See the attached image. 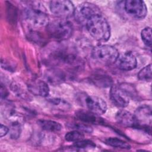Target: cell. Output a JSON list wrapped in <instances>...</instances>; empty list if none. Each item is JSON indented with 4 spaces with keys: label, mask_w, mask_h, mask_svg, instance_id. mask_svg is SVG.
<instances>
[{
    "label": "cell",
    "mask_w": 152,
    "mask_h": 152,
    "mask_svg": "<svg viewBox=\"0 0 152 152\" xmlns=\"http://www.w3.org/2000/svg\"><path fill=\"white\" fill-rule=\"evenodd\" d=\"M24 17L27 23L33 28L46 27L49 19L46 9L39 2H31L24 10Z\"/></svg>",
    "instance_id": "cell-1"
},
{
    "label": "cell",
    "mask_w": 152,
    "mask_h": 152,
    "mask_svg": "<svg viewBox=\"0 0 152 152\" xmlns=\"http://www.w3.org/2000/svg\"><path fill=\"white\" fill-rule=\"evenodd\" d=\"M90 34L96 40L106 42L110 36V27L106 19L102 15H96L85 25Z\"/></svg>",
    "instance_id": "cell-2"
},
{
    "label": "cell",
    "mask_w": 152,
    "mask_h": 152,
    "mask_svg": "<svg viewBox=\"0 0 152 152\" xmlns=\"http://www.w3.org/2000/svg\"><path fill=\"white\" fill-rule=\"evenodd\" d=\"M46 28L49 35L58 40H67L73 33L72 23L66 19L59 18L49 22Z\"/></svg>",
    "instance_id": "cell-3"
},
{
    "label": "cell",
    "mask_w": 152,
    "mask_h": 152,
    "mask_svg": "<svg viewBox=\"0 0 152 152\" xmlns=\"http://www.w3.org/2000/svg\"><path fill=\"white\" fill-rule=\"evenodd\" d=\"M133 87L127 84H113L110 87V97L113 103L120 107H126L133 97Z\"/></svg>",
    "instance_id": "cell-4"
},
{
    "label": "cell",
    "mask_w": 152,
    "mask_h": 152,
    "mask_svg": "<svg viewBox=\"0 0 152 152\" xmlns=\"http://www.w3.org/2000/svg\"><path fill=\"white\" fill-rule=\"evenodd\" d=\"M119 54L118 50L109 45H100L95 46L91 52L93 58L104 65H110L116 62Z\"/></svg>",
    "instance_id": "cell-5"
},
{
    "label": "cell",
    "mask_w": 152,
    "mask_h": 152,
    "mask_svg": "<svg viewBox=\"0 0 152 152\" xmlns=\"http://www.w3.org/2000/svg\"><path fill=\"white\" fill-rule=\"evenodd\" d=\"M99 14H102L100 8L96 5L84 2L75 8L73 15L77 22L85 26L89 20Z\"/></svg>",
    "instance_id": "cell-6"
},
{
    "label": "cell",
    "mask_w": 152,
    "mask_h": 152,
    "mask_svg": "<svg viewBox=\"0 0 152 152\" xmlns=\"http://www.w3.org/2000/svg\"><path fill=\"white\" fill-rule=\"evenodd\" d=\"M51 12L59 18L66 19L74 15L75 7L72 2L68 0H56L50 2Z\"/></svg>",
    "instance_id": "cell-7"
},
{
    "label": "cell",
    "mask_w": 152,
    "mask_h": 152,
    "mask_svg": "<svg viewBox=\"0 0 152 152\" xmlns=\"http://www.w3.org/2000/svg\"><path fill=\"white\" fill-rule=\"evenodd\" d=\"M124 8L125 12L135 19H143L147 14V8L144 1L141 0H126Z\"/></svg>",
    "instance_id": "cell-8"
},
{
    "label": "cell",
    "mask_w": 152,
    "mask_h": 152,
    "mask_svg": "<svg viewBox=\"0 0 152 152\" xmlns=\"http://www.w3.org/2000/svg\"><path fill=\"white\" fill-rule=\"evenodd\" d=\"M137 124V128H142L147 131L150 130L151 124V108L148 105L138 107L134 114Z\"/></svg>",
    "instance_id": "cell-9"
},
{
    "label": "cell",
    "mask_w": 152,
    "mask_h": 152,
    "mask_svg": "<svg viewBox=\"0 0 152 152\" xmlns=\"http://www.w3.org/2000/svg\"><path fill=\"white\" fill-rule=\"evenodd\" d=\"M84 100L88 110L96 115L99 116L103 115L107 110L106 102L101 97L95 96H87L84 97Z\"/></svg>",
    "instance_id": "cell-10"
},
{
    "label": "cell",
    "mask_w": 152,
    "mask_h": 152,
    "mask_svg": "<svg viewBox=\"0 0 152 152\" xmlns=\"http://www.w3.org/2000/svg\"><path fill=\"white\" fill-rule=\"evenodd\" d=\"M116 64L121 70L131 71L136 68L137 61L135 56L131 52H126L119 55Z\"/></svg>",
    "instance_id": "cell-11"
},
{
    "label": "cell",
    "mask_w": 152,
    "mask_h": 152,
    "mask_svg": "<svg viewBox=\"0 0 152 152\" xmlns=\"http://www.w3.org/2000/svg\"><path fill=\"white\" fill-rule=\"evenodd\" d=\"M44 77L47 83L56 86L62 83L65 80L66 75L62 70L59 68H52L45 72Z\"/></svg>",
    "instance_id": "cell-12"
},
{
    "label": "cell",
    "mask_w": 152,
    "mask_h": 152,
    "mask_svg": "<svg viewBox=\"0 0 152 152\" xmlns=\"http://www.w3.org/2000/svg\"><path fill=\"white\" fill-rule=\"evenodd\" d=\"M28 90L36 96L46 97L49 94L50 90L46 82L37 80H34L28 84Z\"/></svg>",
    "instance_id": "cell-13"
},
{
    "label": "cell",
    "mask_w": 152,
    "mask_h": 152,
    "mask_svg": "<svg viewBox=\"0 0 152 152\" xmlns=\"http://www.w3.org/2000/svg\"><path fill=\"white\" fill-rule=\"evenodd\" d=\"M115 119L118 124L125 126L131 128H137V124L134 114L125 110H121L115 115Z\"/></svg>",
    "instance_id": "cell-14"
},
{
    "label": "cell",
    "mask_w": 152,
    "mask_h": 152,
    "mask_svg": "<svg viewBox=\"0 0 152 152\" xmlns=\"http://www.w3.org/2000/svg\"><path fill=\"white\" fill-rule=\"evenodd\" d=\"M75 115L79 121L86 124H98L102 122V119L100 118L99 115L90 110H79L75 112Z\"/></svg>",
    "instance_id": "cell-15"
},
{
    "label": "cell",
    "mask_w": 152,
    "mask_h": 152,
    "mask_svg": "<svg viewBox=\"0 0 152 152\" xmlns=\"http://www.w3.org/2000/svg\"><path fill=\"white\" fill-rule=\"evenodd\" d=\"M91 80L95 85L100 87H108L113 85L110 77L101 72L94 73L92 75Z\"/></svg>",
    "instance_id": "cell-16"
},
{
    "label": "cell",
    "mask_w": 152,
    "mask_h": 152,
    "mask_svg": "<svg viewBox=\"0 0 152 152\" xmlns=\"http://www.w3.org/2000/svg\"><path fill=\"white\" fill-rule=\"evenodd\" d=\"M37 124L42 129L51 132H58L62 129V125L59 122L51 120L40 119Z\"/></svg>",
    "instance_id": "cell-17"
},
{
    "label": "cell",
    "mask_w": 152,
    "mask_h": 152,
    "mask_svg": "<svg viewBox=\"0 0 152 152\" xmlns=\"http://www.w3.org/2000/svg\"><path fill=\"white\" fill-rule=\"evenodd\" d=\"M105 143L108 145L115 148H119L122 149H130L131 145L126 141L116 137H109L105 140Z\"/></svg>",
    "instance_id": "cell-18"
},
{
    "label": "cell",
    "mask_w": 152,
    "mask_h": 152,
    "mask_svg": "<svg viewBox=\"0 0 152 152\" xmlns=\"http://www.w3.org/2000/svg\"><path fill=\"white\" fill-rule=\"evenodd\" d=\"M137 77L139 80L145 81H150L151 80L152 78V69L151 64L145 66L142 69H141L138 73Z\"/></svg>",
    "instance_id": "cell-19"
},
{
    "label": "cell",
    "mask_w": 152,
    "mask_h": 152,
    "mask_svg": "<svg viewBox=\"0 0 152 152\" xmlns=\"http://www.w3.org/2000/svg\"><path fill=\"white\" fill-rule=\"evenodd\" d=\"M84 135L82 132L78 130H73L67 132L65 135V138L68 141L76 142L84 139Z\"/></svg>",
    "instance_id": "cell-20"
},
{
    "label": "cell",
    "mask_w": 152,
    "mask_h": 152,
    "mask_svg": "<svg viewBox=\"0 0 152 152\" xmlns=\"http://www.w3.org/2000/svg\"><path fill=\"white\" fill-rule=\"evenodd\" d=\"M141 37L142 42L148 48L151 47V28L147 27L143 28L141 32Z\"/></svg>",
    "instance_id": "cell-21"
},
{
    "label": "cell",
    "mask_w": 152,
    "mask_h": 152,
    "mask_svg": "<svg viewBox=\"0 0 152 152\" xmlns=\"http://www.w3.org/2000/svg\"><path fill=\"white\" fill-rule=\"evenodd\" d=\"M74 147L78 149H86L96 147V144L91 140H81L74 142L73 145Z\"/></svg>",
    "instance_id": "cell-22"
},
{
    "label": "cell",
    "mask_w": 152,
    "mask_h": 152,
    "mask_svg": "<svg viewBox=\"0 0 152 152\" xmlns=\"http://www.w3.org/2000/svg\"><path fill=\"white\" fill-rule=\"evenodd\" d=\"M72 128L75 130H78L81 132L91 133L93 129L91 126L86 123H74Z\"/></svg>",
    "instance_id": "cell-23"
},
{
    "label": "cell",
    "mask_w": 152,
    "mask_h": 152,
    "mask_svg": "<svg viewBox=\"0 0 152 152\" xmlns=\"http://www.w3.org/2000/svg\"><path fill=\"white\" fill-rule=\"evenodd\" d=\"M21 133L20 124H11L10 130V137L11 138L17 139L20 137Z\"/></svg>",
    "instance_id": "cell-24"
},
{
    "label": "cell",
    "mask_w": 152,
    "mask_h": 152,
    "mask_svg": "<svg viewBox=\"0 0 152 152\" xmlns=\"http://www.w3.org/2000/svg\"><path fill=\"white\" fill-rule=\"evenodd\" d=\"M49 102L53 104L55 106H58V107H60L63 109V108H65V109H68V106L69 107V104L63 100L62 99H49Z\"/></svg>",
    "instance_id": "cell-25"
},
{
    "label": "cell",
    "mask_w": 152,
    "mask_h": 152,
    "mask_svg": "<svg viewBox=\"0 0 152 152\" xmlns=\"http://www.w3.org/2000/svg\"><path fill=\"white\" fill-rule=\"evenodd\" d=\"M9 130L10 129L8 126L1 124L0 125V137H3L5 135H7V133L8 132Z\"/></svg>",
    "instance_id": "cell-26"
}]
</instances>
